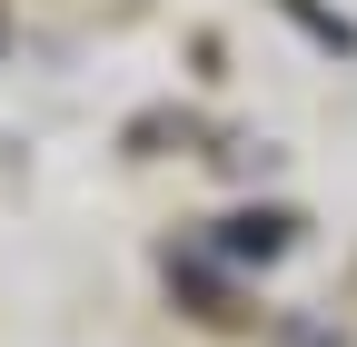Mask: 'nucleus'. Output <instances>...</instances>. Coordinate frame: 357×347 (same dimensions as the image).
<instances>
[{"instance_id":"1","label":"nucleus","mask_w":357,"mask_h":347,"mask_svg":"<svg viewBox=\"0 0 357 347\" xmlns=\"http://www.w3.org/2000/svg\"><path fill=\"white\" fill-rule=\"evenodd\" d=\"M288 238H298V219H288V208H268V219H229L218 248H229V258H278Z\"/></svg>"}]
</instances>
